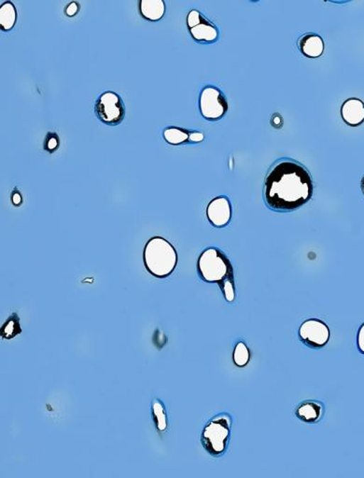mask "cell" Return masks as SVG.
I'll list each match as a JSON object with an SVG mask.
<instances>
[{"mask_svg": "<svg viewBox=\"0 0 364 478\" xmlns=\"http://www.w3.org/2000/svg\"><path fill=\"white\" fill-rule=\"evenodd\" d=\"M313 181L309 169L294 159L284 157L269 168L263 186V199L271 211H297L311 199Z\"/></svg>", "mask_w": 364, "mask_h": 478, "instance_id": "cell-1", "label": "cell"}, {"mask_svg": "<svg viewBox=\"0 0 364 478\" xmlns=\"http://www.w3.org/2000/svg\"><path fill=\"white\" fill-rule=\"evenodd\" d=\"M143 257L148 271L157 277L170 276L177 262L175 248L165 238L159 237L153 238L148 242Z\"/></svg>", "mask_w": 364, "mask_h": 478, "instance_id": "cell-2", "label": "cell"}, {"mask_svg": "<svg viewBox=\"0 0 364 478\" xmlns=\"http://www.w3.org/2000/svg\"><path fill=\"white\" fill-rule=\"evenodd\" d=\"M198 271L206 282H223L233 277V271L229 259L217 248H209L198 260Z\"/></svg>", "mask_w": 364, "mask_h": 478, "instance_id": "cell-3", "label": "cell"}, {"mask_svg": "<svg viewBox=\"0 0 364 478\" xmlns=\"http://www.w3.org/2000/svg\"><path fill=\"white\" fill-rule=\"evenodd\" d=\"M232 418L221 413L213 418L203 430L202 444L210 455L221 456L226 452L230 438Z\"/></svg>", "mask_w": 364, "mask_h": 478, "instance_id": "cell-4", "label": "cell"}, {"mask_svg": "<svg viewBox=\"0 0 364 478\" xmlns=\"http://www.w3.org/2000/svg\"><path fill=\"white\" fill-rule=\"evenodd\" d=\"M94 111L103 123L114 126L123 122L126 107L119 94L109 91L99 97L94 106Z\"/></svg>", "mask_w": 364, "mask_h": 478, "instance_id": "cell-5", "label": "cell"}, {"mask_svg": "<svg viewBox=\"0 0 364 478\" xmlns=\"http://www.w3.org/2000/svg\"><path fill=\"white\" fill-rule=\"evenodd\" d=\"M200 111L209 121L221 119L228 111V103L224 94L216 87L204 88L200 96Z\"/></svg>", "mask_w": 364, "mask_h": 478, "instance_id": "cell-6", "label": "cell"}, {"mask_svg": "<svg viewBox=\"0 0 364 478\" xmlns=\"http://www.w3.org/2000/svg\"><path fill=\"white\" fill-rule=\"evenodd\" d=\"M299 336L307 347L321 349L330 339V330L324 321L311 318L304 321L299 329Z\"/></svg>", "mask_w": 364, "mask_h": 478, "instance_id": "cell-7", "label": "cell"}, {"mask_svg": "<svg viewBox=\"0 0 364 478\" xmlns=\"http://www.w3.org/2000/svg\"><path fill=\"white\" fill-rule=\"evenodd\" d=\"M187 25L192 38L198 43H211L217 40V28L199 11L192 10L189 13Z\"/></svg>", "mask_w": 364, "mask_h": 478, "instance_id": "cell-8", "label": "cell"}, {"mask_svg": "<svg viewBox=\"0 0 364 478\" xmlns=\"http://www.w3.org/2000/svg\"><path fill=\"white\" fill-rule=\"evenodd\" d=\"M206 216L212 226L218 228L226 226L232 218V206L228 197L219 196L213 199L206 209Z\"/></svg>", "mask_w": 364, "mask_h": 478, "instance_id": "cell-9", "label": "cell"}, {"mask_svg": "<svg viewBox=\"0 0 364 478\" xmlns=\"http://www.w3.org/2000/svg\"><path fill=\"white\" fill-rule=\"evenodd\" d=\"M341 115L346 123L351 126L362 125L364 122V103L358 99H351L343 104Z\"/></svg>", "mask_w": 364, "mask_h": 478, "instance_id": "cell-10", "label": "cell"}, {"mask_svg": "<svg viewBox=\"0 0 364 478\" xmlns=\"http://www.w3.org/2000/svg\"><path fill=\"white\" fill-rule=\"evenodd\" d=\"M295 414L304 423H316L324 417V406L316 401H307L297 407Z\"/></svg>", "mask_w": 364, "mask_h": 478, "instance_id": "cell-11", "label": "cell"}, {"mask_svg": "<svg viewBox=\"0 0 364 478\" xmlns=\"http://www.w3.org/2000/svg\"><path fill=\"white\" fill-rule=\"evenodd\" d=\"M298 47L302 54L310 58L319 57L324 51V43L315 34H306L299 38Z\"/></svg>", "mask_w": 364, "mask_h": 478, "instance_id": "cell-12", "label": "cell"}, {"mask_svg": "<svg viewBox=\"0 0 364 478\" xmlns=\"http://www.w3.org/2000/svg\"><path fill=\"white\" fill-rule=\"evenodd\" d=\"M139 9L142 16L152 22L161 20L165 13L164 0H140Z\"/></svg>", "mask_w": 364, "mask_h": 478, "instance_id": "cell-13", "label": "cell"}, {"mask_svg": "<svg viewBox=\"0 0 364 478\" xmlns=\"http://www.w3.org/2000/svg\"><path fill=\"white\" fill-rule=\"evenodd\" d=\"M17 11L11 1L3 3L0 8V28L3 31H10L16 26Z\"/></svg>", "mask_w": 364, "mask_h": 478, "instance_id": "cell-14", "label": "cell"}, {"mask_svg": "<svg viewBox=\"0 0 364 478\" xmlns=\"http://www.w3.org/2000/svg\"><path fill=\"white\" fill-rule=\"evenodd\" d=\"M164 137L168 143L179 145L190 141L191 133L184 129L170 128L165 130Z\"/></svg>", "mask_w": 364, "mask_h": 478, "instance_id": "cell-15", "label": "cell"}, {"mask_svg": "<svg viewBox=\"0 0 364 478\" xmlns=\"http://www.w3.org/2000/svg\"><path fill=\"white\" fill-rule=\"evenodd\" d=\"M233 362H235L236 367H244L248 365V362H250V352L245 343L239 342V343L236 345L235 351H233Z\"/></svg>", "mask_w": 364, "mask_h": 478, "instance_id": "cell-16", "label": "cell"}, {"mask_svg": "<svg viewBox=\"0 0 364 478\" xmlns=\"http://www.w3.org/2000/svg\"><path fill=\"white\" fill-rule=\"evenodd\" d=\"M153 417L160 430H165L167 427V415H165V406L161 401L155 400L153 404Z\"/></svg>", "mask_w": 364, "mask_h": 478, "instance_id": "cell-17", "label": "cell"}, {"mask_svg": "<svg viewBox=\"0 0 364 478\" xmlns=\"http://www.w3.org/2000/svg\"><path fill=\"white\" fill-rule=\"evenodd\" d=\"M224 297H226L228 302H233L236 298V290H235V282H233V277H230L224 280L223 282L219 283Z\"/></svg>", "mask_w": 364, "mask_h": 478, "instance_id": "cell-18", "label": "cell"}, {"mask_svg": "<svg viewBox=\"0 0 364 478\" xmlns=\"http://www.w3.org/2000/svg\"><path fill=\"white\" fill-rule=\"evenodd\" d=\"M21 332L19 323H18V318L14 320L13 317L9 320L8 323L5 324V326L2 329V335H4V338H14Z\"/></svg>", "mask_w": 364, "mask_h": 478, "instance_id": "cell-19", "label": "cell"}, {"mask_svg": "<svg viewBox=\"0 0 364 478\" xmlns=\"http://www.w3.org/2000/svg\"><path fill=\"white\" fill-rule=\"evenodd\" d=\"M357 343L358 349L364 354V323L360 326L359 333H358Z\"/></svg>", "mask_w": 364, "mask_h": 478, "instance_id": "cell-20", "label": "cell"}, {"mask_svg": "<svg viewBox=\"0 0 364 478\" xmlns=\"http://www.w3.org/2000/svg\"><path fill=\"white\" fill-rule=\"evenodd\" d=\"M78 11L79 5L77 4L76 2H72L70 3L69 6H67L66 13L69 16H74L77 13H78Z\"/></svg>", "mask_w": 364, "mask_h": 478, "instance_id": "cell-21", "label": "cell"}, {"mask_svg": "<svg viewBox=\"0 0 364 478\" xmlns=\"http://www.w3.org/2000/svg\"><path fill=\"white\" fill-rule=\"evenodd\" d=\"M330 1L336 2V3H344L351 1V0H330Z\"/></svg>", "mask_w": 364, "mask_h": 478, "instance_id": "cell-22", "label": "cell"}, {"mask_svg": "<svg viewBox=\"0 0 364 478\" xmlns=\"http://www.w3.org/2000/svg\"><path fill=\"white\" fill-rule=\"evenodd\" d=\"M360 188H362V191L364 196V175L363 177L362 181H360Z\"/></svg>", "mask_w": 364, "mask_h": 478, "instance_id": "cell-23", "label": "cell"}, {"mask_svg": "<svg viewBox=\"0 0 364 478\" xmlns=\"http://www.w3.org/2000/svg\"><path fill=\"white\" fill-rule=\"evenodd\" d=\"M253 1H257V0H253Z\"/></svg>", "mask_w": 364, "mask_h": 478, "instance_id": "cell-24", "label": "cell"}]
</instances>
